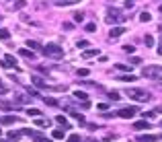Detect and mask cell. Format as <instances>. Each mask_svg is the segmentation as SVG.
<instances>
[{
	"mask_svg": "<svg viewBox=\"0 0 162 142\" xmlns=\"http://www.w3.org/2000/svg\"><path fill=\"white\" fill-rule=\"evenodd\" d=\"M156 52H158V54H160V56H162V41H160V43H158V49H156Z\"/></svg>",
	"mask_w": 162,
	"mask_h": 142,
	"instance_id": "cell-39",
	"label": "cell"
},
{
	"mask_svg": "<svg viewBox=\"0 0 162 142\" xmlns=\"http://www.w3.org/2000/svg\"><path fill=\"white\" fill-rule=\"evenodd\" d=\"M14 121H17L14 115H6V118H2V124H14Z\"/></svg>",
	"mask_w": 162,
	"mask_h": 142,
	"instance_id": "cell-21",
	"label": "cell"
},
{
	"mask_svg": "<svg viewBox=\"0 0 162 142\" xmlns=\"http://www.w3.org/2000/svg\"><path fill=\"white\" fill-rule=\"evenodd\" d=\"M74 97H76V99H78V101H86V99H88V95L84 93V91H74Z\"/></svg>",
	"mask_w": 162,
	"mask_h": 142,
	"instance_id": "cell-16",
	"label": "cell"
},
{
	"mask_svg": "<svg viewBox=\"0 0 162 142\" xmlns=\"http://www.w3.org/2000/svg\"><path fill=\"white\" fill-rule=\"evenodd\" d=\"M158 11H160V12H162V4H160V6H158Z\"/></svg>",
	"mask_w": 162,
	"mask_h": 142,
	"instance_id": "cell-42",
	"label": "cell"
},
{
	"mask_svg": "<svg viewBox=\"0 0 162 142\" xmlns=\"http://www.w3.org/2000/svg\"><path fill=\"white\" fill-rule=\"evenodd\" d=\"M119 78H121L123 83H133V80H136V76H133V74H129V76H119Z\"/></svg>",
	"mask_w": 162,
	"mask_h": 142,
	"instance_id": "cell-25",
	"label": "cell"
},
{
	"mask_svg": "<svg viewBox=\"0 0 162 142\" xmlns=\"http://www.w3.org/2000/svg\"><path fill=\"white\" fill-rule=\"evenodd\" d=\"M27 115H31V118H39L41 111H39V109H27Z\"/></svg>",
	"mask_w": 162,
	"mask_h": 142,
	"instance_id": "cell-19",
	"label": "cell"
},
{
	"mask_svg": "<svg viewBox=\"0 0 162 142\" xmlns=\"http://www.w3.org/2000/svg\"><path fill=\"white\" fill-rule=\"evenodd\" d=\"M125 6H133V0H125Z\"/></svg>",
	"mask_w": 162,
	"mask_h": 142,
	"instance_id": "cell-40",
	"label": "cell"
},
{
	"mask_svg": "<svg viewBox=\"0 0 162 142\" xmlns=\"http://www.w3.org/2000/svg\"><path fill=\"white\" fill-rule=\"evenodd\" d=\"M0 107H2V109H11V103H6V101H0Z\"/></svg>",
	"mask_w": 162,
	"mask_h": 142,
	"instance_id": "cell-37",
	"label": "cell"
},
{
	"mask_svg": "<svg viewBox=\"0 0 162 142\" xmlns=\"http://www.w3.org/2000/svg\"><path fill=\"white\" fill-rule=\"evenodd\" d=\"M125 95H127L129 99H136V101H150V93L148 91H142V89H127L125 91Z\"/></svg>",
	"mask_w": 162,
	"mask_h": 142,
	"instance_id": "cell-3",
	"label": "cell"
},
{
	"mask_svg": "<svg viewBox=\"0 0 162 142\" xmlns=\"http://www.w3.org/2000/svg\"><path fill=\"white\" fill-rule=\"evenodd\" d=\"M0 142H2V140H0ZM6 142H12V140H6Z\"/></svg>",
	"mask_w": 162,
	"mask_h": 142,
	"instance_id": "cell-43",
	"label": "cell"
},
{
	"mask_svg": "<svg viewBox=\"0 0 162 142\" xmlns=\"http://www.w3.org/2000/svg\"><path fill=\"white\" fill-rule=\"evenodd\" d=\"M86 31H96V23H88L86 25Z\"/></svg>",
	"mask_w": 162,
	"mask_h": 142,
	"instance_id": "cell-35",
	"label": "cell"
},
{
	"mask_svg": "<svg viewBox=\"0 0 162 142\" xmlns=\"http://www.w3.org/2000/svg\"><path fill=\"white\" fill-rule=\"evenodd\" d=\"M142 74L148 78H154V80H162V66H144Z\"/></svg>",
	"mask_w": 162,
	"mask_h": 142,
	"instance_id": "cell-4",
	"label": "cell"
},
{
	"mask_svg": "<svg viewBox=\"0 0 162 142\" xmlns=\"http://www.w3.org/2000/svg\"><path fill=\"white\" fill-rule=\"evenodd\" d=\"M117 70H123V72H131V66H125V64H117Z\"/></svg>",
	"mask_w": 162,
	"mask_h": 142,
	"instance_id": "cell-30",
	"label": "cell"
},
{
	"mask_svg": "<svg viewBox=\"0 0 162 142\" xmlns=\"http://www.w3.org/2000/svg\"><path fill=\"white\" fill-rule=\"evenodd\" d=\"M25 4H27V2H25V0H17V2H14V4H12V8H23Z\"/></svg>",
	"mask_w": 162,
	"mask_h": 142,
	"instance_id": "cell-29",
	"label": "cell"
},
{
	"mask_svg": "<svg viewBox=\"0 0 162 142\" xmlns=\"http://www.w3.org/2000/svg\"><path fill=\"white\" fill-rule=\"evenodd\" d=\"M109 99H111V101H117V99H119V93H117V91H111V93H109Z\"/></svg>",
	"mask_w": 162,
	"mask_h": 142,
	"instance_id": "cell-32",
	"label": "cell"
},
{
	"mask_svg": "<svg viewBox=\"0 0 162 142\" xmlns=\"http://www.w3.org/2000/svg\"><path fill=\"white\" fill-rule=\"evenodd\" d=\"M76 46H78V47H88V41H84V39H80V41H76Z\"/></svg>",
	"mask_w": 162,
	"mask_h": 142,
	"instance_id": "cell-36",
	"label": "cell"
},
{
	"mask_svg": "<svg viewBox=\"0 0 162 142\" xmlns=\"http://www.w3.org/2000/svg\"><path fill=\"white\" fill-rule=\"evenodd\" d=\"M82 0H58V6H72V4H78Z\"/></svg>",
	"mask_w": 162,
	"mask_h": 142,
	"instance_id": "cell-12",
	"label": "cell"
},
{
	"mask_svg": "<svg viewBox=\"0 0 162 142\" xmlns=\"http://www.w3.org/2000/svg\"><path fill=\"white\" fill-rule=\"evenodd\" d=\"M8 140L17 142V140H19V134H14V132H8Z\"/></svg>",
	"mask_w": 162,
	"mask_h": 142,
	"instance_id": "cell-34",
	"label": "cell"
},
{
	"mask_svg": "<svg viewBox=\"0 0 162 142\" xmlns=\"http://www.w3.org/2000/svg\"><path fill=\"white\" fill-rule=\"evenodd\" d=\"M133 128H136V130H150V121H148V119L136 121V124H133Z\"/></svg>",
	"mask_w": 162,
	"mask_h": 142,
	"instance_id": "cell-9",
	"label": "cell"
},
{
	"mask_svg": "<svg viewBox=\"0 0 162 142\" xmlns=\"http://www.w3.org/2000/svg\"><path fill=\"white\" fill-rule=\"evenodd\" d=\"M68 142H80V134H70Z\"/></svg>",
	"mask_w": 162,
	"mask_h": 142,
	"instance_id": "cell-24",
	"label": "cell"
},
{
	"mask_svg": "<svg viewBox=\"0 0 162 142\" xmlns=\"http://www.w3.org/2000/svg\"><path fill=\"white\" fill-rule=\"evenodd\" d=\"M27 46H29V47H33V49H39V47H41L39 43H37V41H31V39L27 41Z\"/></svg>",
	"mask_w": 162,
	"mask_h": 142,
	"instance_id": "cell-31",
	"label": "cell"
},
{
	"mask_svg": "<svg viewBox=\"0 0 162 142\" xmlns=\"http://www.w3.org/2000/svg\"><path fill=\"white\" fill-rule=\"evenodd\" d=\"M0 134H2V128H0Z\"/></svg>",
	"mask_w": 162,
	"mask_h": 142,
	"instance_id": "cell-44",
	"label": "cell"
},
{
	"mask_svg": "<svg viewBox=\"0 0 162 142\" xmlns=\"http://www.w3.org/2000/svg\"><path fill=\"white\" fill-rule=\"evenodd\" d=\"M35 142H53L51 138H45V136H37L35 134Z\"/></svg>",
	"mask_w": 162,
	"mask_h": 142,
	"instance_id": "cell-26",
	"label": "cell"
},
{
	"mask_svg": "<svg viewBox=\"0 0 162 142\" xmlns=\"http://www.w3.org/2000/svg\"><path fill=\"white\" fill-rule=\"evenodd\" d=\"M43 101H45V103H49V105H58V101H56V99H43Z\"/></svg>",
	"mask_w": 162,
	"mask_h": 142,
	"instance_id": "cell-38",
	"label": "cell"
},
{
	"mask_svg": "<svg viewBox=\"0 0 162 142\" xmlns=\"http://www.w3.org/2000/svg\"><path fill=\"white\" fill-rule=\"evenodd\" d=\"M123 33H125V27H121V25H115V27L109 31V37H111V39H117V37H121Z\"/></svg>",
	"mask_w": 162,
	"mask_h": 142,
	"instance_id": "cell-6",
	"label": "cell"
},
{
	"mask_svg": "<svg viewBox=\"0 0 162 142\" xmlns=\"http://www.w3.org/2000/svg\"><path fill=\"white\" fill-rule=\"evenodd\" d=\"M123 21H125V17L119 8H109L107 11V23L109 25H121Z\"/></svg>",
	"mask_w": 162,
	"mask_h": 142,
	"instance_id": "cell-2",
	"label": "cell"
},
{
	"mask_svg": "<svg viewBox=\"0 0 162 142\" xmlns=\"http://www.w3.org/2000/svg\"><path fill=\"white\" fill-rule=\"evenodd\" d=\"M76 74H78V76H88V68H78Z\"/></svg>",
	"mask_w": 162,
	"mask_h": 142,
	"instance_id": "cell-28",
	"label": "cell"
},
{
	"mask_svg": "<svg viewBox=\"0 0 162 142\" xmlns=\"http://www.w3.org/2000/svg\"><path fill=\"white\" fill-rule=\"evenodd\" d=\"M150 12H142V14H139V21H142V23H150Z\"/></svg>",
	"mask_w": 162,
	"mask_h": 142,
	"instance_id": "cell-17",
	"label": "cell"
},
{
	"mask_svg": "<svg viewBox=\"0 0 162 142\" xmlns=\"http://www.w3.org/2000/svg\"><path fill=\"white\" fill-rule=\"evenodd\" d=\"M158 138H160L158 134H142V136H138L139 142H156Z\"/></svg>",
	"mask_w": 162,
	"mask_h": 142,
	"instance_id": "cell-7",
	"label": "cell"
},
{
	"mask_svg": "<svg viewBox=\"0 0 162 142\" xmlns=\"http://www.w3.org/2000/svg\"><path fill=\"white\" fill-rule=\"evenodd\" d=\"M35 126H39V128H49V126H51V119L37 118V119H35Z\"/></svg>",
	"mask_w": 162,
	"mask_h": 142,
	"instance_id": "cell-10",
	"label": "cell"
},
{
	"mask_svg": "<svg viewBox=\"0 0 162 142\" xmlns=\"http://www.w3.org/2000/svg\"><path fill=\"white\" fill-rule=\"evenodd\" d=\"M31 83H33L35 87H37V89H45V87H47V84H45V80H43L41 76H31Z\"/></svg>",
	"mask_w": 162,
	"mask_h": 142,
	"instance_id": "cell-8",
	"label": "cell"
},
{
	"mask_svg": "<svg viewBox=\"0 0 162 142\" xmlns=\"http://www.w3.org/2000/svg\"><path fill=\"white\" fill-rule=\"evenodd\" d=\"M144 43H146V47H152V46H154V37L146 35V37H144Z\"/></svg>",
	"mask_w": 162,
	"mask_h": 142,
	"instance_id": "cell-20",
	"label": "cell"
},
{
	"mask_svg": "<svg viewBox=\"0 0 162 142\" xmlns=\"http://www.w3.org/2000/svg\"><path fill=\"white\" fill-rule=\"evenodd\" d=\"M88 142H99V140H96V138H88Z\"/></svg>",
	"mask_w": 162,
	"mask_h": 142,
	"instance_id": "cell-41",
	"label": "cell"
},
{
	"mask_svg": "<svg viewBox=\"0 0 162 142\" xmlns=\"http://www.w3.org/2000/svg\"><path fill=\"white\" fill-rule=\"evenodd\" d=\"M94 56H99V49H86L82 54V58H94Z\"/></svg>",
	"mask_w": 162,
	"mask_h": 142,
	"instance_id": "cell-14",
	"label": "cell"
},
{
	"mask_svg": "<svg viewBox=\"0 0 162 142\" xmlns=\"http://www.w3.org/2000/svg\"><path fill=\"white\" fill-rule=\"evenodd\" d=\"M123 52H125V54H133V52H136V47L127 43V46H123Z\"/></svg>",
	"mask_w": 162,
	"mask_h": 142,
	"instance_id": "cell-27",
	"label": "cell"
},
{
	"mask_svg": "<svg viewBox=\"0 0 162 142\" xmlns=\"http://www.w3.org/2000/svg\"><path fill=\"white\" fill-rule=\"evenodd\" d=\"M19 52H21V56L27 58V60H33L35 58V54H33V52H29V49H19Z\"/></svg>",
	"mask_w": 162,
	"mask_h": 142,
	"instance_id": "cell-15",
	"label": "cell"
},
{
	"mask_svg": "<svg viewBox=\"0 0 162 142\" xmlns=\"http://www.w3.org/2000/svg\"><path fill=\"white\" fill-rule=\"evenodd\" d=\"M138 113V107H123V109H119V118H123V119H129V118H133Z\"/></svg>",
	"mask_w": 162,
	"mask_h": 142,
	"instance_id": "cell-5",
	"label": "cell"
},
{
	"mask_svg": "<svg viewBox=\"0 0 162 142\" xmlns=\"http://www.w3.org/2000/svg\"><path fill=\"white\" fill-rule=\"evenodd\" d=\"M53 138H56V140H62V138H64V130H62V128L53 130Z\"/></svg>",
	"mask_w": 162,
	"mask_h": 142,
	"instance_id": "cell-18",
	"label": "cell"
},
{
	"mask_svg": "<svg viewBox=\"0 0 162 142\" xmlns=\"http://www.w3.org/2000/svg\"><path fill=\"white\" fill-rule=\"evenodd\" d=\"M56 121H58L60 126H64V128H70V124H68V119H66V115H58V118H56Z\"/></svg>",
	"mask_w": 162,
	"mask_h": 142,
	"instance_id": "cell-13",
	"label": "cell"
},
{
	"mask_svg": "<svg viewBox=\"0 0 162 142\" xmlns=\"http://www.w3.org/2000/svg\"><path fill=\"white\" fill-rule=\"evenodd\" d=\"M11 37V31L8 29H0V39H8Z\"/></svg>",
	"mask_w": 162,
	"mask_h": 142,
	"instance_id": "cell-23",
	"label": "cell"
},
{
	"mask_svg": "<svg viewBox=\"0 0 162 142\" xmlns=\"http://www.w3.org/2000/svg\"><path fill=\"white\" fill-rule=\"evenodd\" d=\"M72 17H74V21H76V23H82V21H84V14H82V12H74Z\"/></svg>",
	"mask_w": 162,
	"mask_h": 142,
	"instance_id": "cell-22",
	"label": "cell"
},
{
	"mask_svg": "<svg viewBox=\"0 0 162 142\" xmlns=\"http://www.w3.org/2000/svg\"><path fill=\"white\" fill-rule=\"evenodd\" d=\"M6 93H8V87L2 84V80H0V95H6Z\"/></svg>",
	"mask_w": 162,
	"mask_h": 142,
	"instance_id": "cell-33",
	"label": "cell"
},
{
	"mask_svg": "<svg viewBox=\"0 0 162 142\" xmlns=\"http://www.w3.org/2000/svg\"><path fill=\"white\" fill-rule=\"evenodd\" d=\"M41 52H43V56H47V58H53V60L64 58V47L58 46V43H47Z\"/></svg>",
	"mask_w": 162,
	"mask_h": 142,
	"instance_id": "cell-1",
	"label": "cell"
},
{
	"mask_svg": "<svg viewBox=\"0 0 162 142\" xmlns=\"http://www.w3.org/2000/svg\"><path fill=\"white\" fill-rule=\"evenodd\" d=\"M4 62H6V68H17V60H14V56H6Z\"/></svg>",
	"mask_w": 162,
	"mask_h": 142,
	"instance_id": "cell-11",
	"label": "cell"
}]
</instances>
